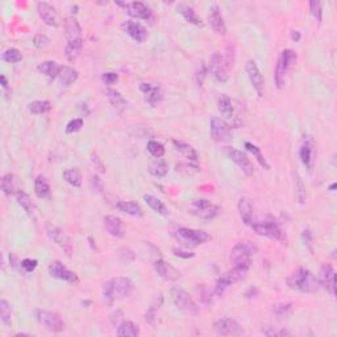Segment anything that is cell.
Returning <instances> with one entry per match:
<instances>
[{
	"label": "cell",
	"instance_id": "1",
	"mask_svg": "<svg viewBox=\"0 0 337 337\" xmlns=\"http://www.w3.org/2000/svg\"><path fill=\"white\" fill-rule=\"evenodd\" d=\"M134 284L129 278L125 276H116L107 280L103 284V299L107 306H112L116 299L128 298L133 293Z\"/></svg>",
	"mask_w": 337,
	"mask_h": 337
},
{
	"label": "cell",
	"instance_id": "2",
	"mask_svg": "<svg viewBox=\"0 0 337 337\" xmlns=\"http://www.w3.org/2000/svg\"><path fill=\"white\" fill-rule=\"evenodd\" d=\"M287 284L290 288L305 294L316 293L319 288V280L308 269L305 268H298L287 279Z\"/></svg>",
	"mask_w": 337,
	"mask_h": 337
},
{
	"label": "cell",
	"instance_id": "3",
	"mask_svg": "<svg viewBox=\"0 0 337 337\" xmlns=\"http://www.w3.org/2000/svg\"><path fill=\"white\" fill-rule=\"evenodd\" d=\"M175 239L178 244L184 249H192L207 243L210 235L200 229H190V228H178L175 231Z\"/></svg>",
	"mask_w": 337,
	"mask_h": 337
},
{
	"label": "cell",
	"instance_id": "4",
	"mask_svg": "<svg viewBox=\"0 0 337 337\" xmlns=\"http://www.w3.org/2000/svg\"><path fill=\"white\" fill-rule=\"evenodd\" d=\"M250 227L253 228V231L256 232L257 235L265 236L268 239L274 240V241H279V243H283L284 241L283 232H282L278 223L273 219L272 216H266L264 219L252 221Z\"/></svg>",
	"mask_w": 337,
	"mask_h": 337
},
{
	"label": "cell",
	"instance_id": "5",
	"mask_svg": "<svg viewBox=\"0 0 337 337\" xmlns=\"http://www.w3.org/2000/svg\"><path fill=\"white\" fill-rule=\"evenodd\" d=\"M257 253V248L250 243V241H240L232 248L231 264L233 266H248L250 268L252 265V257Z\"/></svg>",
	"mask_w": 337,
	"mask_h": 337
},
{
	"label": "cell",
	"instance_id": "6",
	"mask_svg": "<svg viewBox=\"0 0 337 337\" xmlns=\"http://www.w3.org/2000/svg\"><path fill=\"white\" fill-rule=\"evenodd\" d=\"M297 62V53L291 49H284L280 53L276 66V85L278 89H282L286 82V75H287L290 67Z\"/></svg>",
	"mask_w": 337,
	"mask_h": 337
},
{
	"label": "cell",
	"instance_id": "7",
	"mask_svg": "<svg viewBox=\"0 0 337 337\" xmlns=\"http://www.w3.org/2000/svg\"><path fill=\"white\" fill-rule=\"evenodd\" d=\"M249 272L248 266H233V268L227 272L225 274L220 276L219 279L216 280L215 284V294L216 295H221V294L227 290L231 284L237 283L240 280H243Z\"/></svg>",
	"mask_w": 337,
	"mask_h": 337
},
{
	"label": "cell",
	"instance_id": "8",
	"mask_svg": "<svg viewBox=\"0 0 337 337\" xmlns=\"http://www.w3.org/2000/svg\"><path fill=\"white\" fill-rule=\"evenodd\" d=\"M33 315H34L37 323L44 325L45 328L49 329L52 332H61L65 329V321L62 320V317L57 312L36 308L33 311Z\"/></svg>",
	"mask_w": 337,
	"mask_h": 337
},
{
	"label": "cell",
	"instance_id": "9",
	"mask_svg": "<svg viewBox=\"0 0 337 337\" xmlns=\"http://www.w3.org/2000/svg\"><path fill=\"white\" fill-rule=\"evenodd\" d=\"M171 298H173V302L174 305L178 307L182 312L187 313V315H198L199 312V308L198 306L194 302V299L188 295L187 291H184L183 288L181 287H174L171 290Z\"/></svg>",
	"mask_w": 337,
	"mask_h": 337
},
{
	"label": "cell",
	"instance_id": "10",
	"mask_svg": "<svg viewBox=\"0 0 337 337\" xmlns=\"http://www.w3.org/2000/svg\"><path fill=\"white\" fill-rule=\"evenodd\" d=\"M191 212L202 220L210 221L219 215L220 208L207 199H195L191 203Z\"/></svg>",
	"mask_w": 337,
	"mask_h": 337
},
{
	"label": "cell",
	"instance_id": "11",
	"mask_svg": "<svg viewBox=\"0 0 337 337\" xmlns=\"http://www.w3.org/2000/svg\"><path fill=\"white\" fill-rule=\"evenodd\" d=\"M46 233L49 236V239L53 241L54 244L58 245L60 248L66 253V256L71 257V253H73V244H71V240L65 232L60 229L58 227L53 225V224L46 223Z\"/></svg>",
	"mask_w": 337,
	"mask_h": 337
},
{
	"label": "cell",
	"instance_id": "12",
	"mask_svg": "<svg viewBox=\"0 0 337 337\" xmlns=\"http://www.w3.org/2000/svg\"><path fill=\"white\" fill-rule=\"evenodd\" d=\"M224 153L227 154L228 158L231 159V161H233V162L240 167V170L243 171L245 175L252 177V175L254 174V166H253V163L250 162V159H249L243 152L239 151V149H236V148L225 147L224 148Z\"/></svg>",
	"mask_w": 337,
	"mask_h": 337
},
{
	"label": "cell",
	"instance_id": "13",
	"mask_svg": "<svg viewBox=\"0 0 337 337\" xmlns=\"http://www.w3.org/2000/svg\"><path fill=\"white\" fill-rule=\"evenodd\" d=\"M210 132L211 137L216 142H228L232 140L231 126L220 118H212L210 123Z\"/></svg>",
	"mask_w": 337,
	"mask_h": 337
},
{
	"label": "cell",
	"instance_id": "14",
	"mask_svg": "<svg viewBox=\"0 0 337 337\" xmlns=\"http://www.w3.org/2000/svg\"><path fill=\"white\" fill-rule=\"evenodd\" d=\"M245 70H246V74H248L249 81L252 83L253 89L256 90L257 95L262 98L264 96V90H265V78L262 75V73L258 69V66L253 60L246 62L245 65Z\"/></svg>",
	"mask_w": 337,
	"mask_h": 337
},
{
	"label": "cell",
	"instance_id": "15",
	"mask_svg": "<svg viewBox=\"0 0 337 337\" xmlns=\"http://www.w3.org/2000/svg\"><path fill=\"white\" fill-rule=\"evenodd\" d=\"M208 70L211 71V74L217 79L219 82H227L229 78L228 74V65L225 63V60L220 53H214L210 58V66Z\"/></svg>",
	"mask_w": 337,
	"mask_h": 337
},
{
	"label": "cell",
	"instance_id": "16",
	"mask_svg": "<svg viewBox=\"0 0 337 337\" xmlns=\"http://www.w3.org/2000/svg\"><path fill=\"white\" fill-rule=\"evenodd\" d=\"M48 270H49L50 276H54V278H57V279L65 280V282H67V283L70 284L79 283V278H78L77 274L74 272H71V270H69V269L66 268L65 265L62 264V262H60V261H53V262L49 265Z\"/></svg>",
	"mask_w": 337,
	"mask_h": 337
},
{
	"label": "cell",
	"instance_id": "17",
	"mask_svg": "<svg viewBox=\"0 0 337 337\" xmlns=\"http://www.w3.org/2000/svg\"><path fill=\"white\" fill-rule=\"evenodd\" d=\"M214 328L219 335L223 336H243L244 329L235 320V319H220L215 321Z\"/></svg>",
	"mask_w": 337,
	"mask_h": 337
},
{
	"label": "cell",
	"instance_id": "18",
	"mask_svg": "<svg viewBox=\"0 0 337 337\" xmlns=\"http://www.w3.org/2000/svg\"><path fill=\"white\" fill-rule=\"evenodd\" d=\"M140 91H141L142 95H144L145 102H147L151 107L158 106V103L162 102V89H161L158 85H155V83H149V82H148V83H141V85H140Z\"/></svg>",
	"mask_w": 337,
	"mask_h": 337
},
{
	"label": "cell",
	"instance_id": "19",
	"mask_svg": "<svg viewBox=\"0 0 337 337\" xmlns=\"http://www.w3.org/2000/svg\"><path fill=\"white\" fill-rule=\"evenodd\" d=\"M319 284L323 286L332 297H335L336 284H335V270H333L332 265L324 264L321 266L320 273H319Z\"/></svg>",
	"mask_w": 337,
	"mask_h": 337
},
{
	"label": "cell",
	"instance_id": "20",
	"mask_svg": "<svg viewBox=\"0 0 337 337\" xmlns=\"http://www.w3.org/2000/svg\"><path fill=\"white\" fill-rule=\"evenodd\" d=\"M123 29L125 31L126 34L128 36H130L132 38H133L136 42H138V44H142V42H145L148 38V31L145 27H142L140 23H136V21H125L124 24H123Z\"/></svg>",
	"mask_w": 337,
	"mask_h": 337
},
{
	"label": "cell",
	"instance_id": "21",
	"mask_svg": "<svg viewBox=\"0 0 337 337\" xmlns=\"http://www.w3.org/2000/svg\"><path fill=\"white\" fill-rule=\"evenodd\" d=\"M37 13L41 17V20L49 27H58V19L56 9L53 5H50L46 1H40L37 3Z\"/></svg>",
	"mask_w": 337,
	"mask_h": 337
},
{
	"label": "cell",
	"instance_id": "22",
	"mask_svg": "<svg viewBox=\"0 0 337 337\" xmlns=\"http://www.w3.org/2000/svg\"><path fill=\"white\" fill-rule=\"evenodd\" d=\"M125 7L126 12L128 15H130L132 17H136V19H141V20H152V11L151 8L145 5L141 1H132V3H125L124 4Z\"/></svg>",
	"mask_w": 337,
	"mask_h": 337
},
{
	"label": "cell",
	"instance_id": "23",
	"mask_svg": "<svg viewBox=\"0 0 337 337\" xmlns=\"http://www.w3.org/2000/svg\"><path fill=\"white\" fill-rule=\"evenodd\" d=\"M208 20H210V25H211V28L214 29V32L220 34V36H224V34L227 33V27H225L224 19L223 16H221L220 8L216 4H214L211 8H210Z\"/></svg>",
	"mask_w": 337,
	"mask_h": 337
},
{
	"label": "cell",
	"instance_id": "24",
	"mask_svg": "<svg viewBox=\"0 0 337 337\" xmlns=\"http://www.w3.org/2000/svg\"><path fill=\"white\" fill-rule=\"evenodd\" d=\"M154 269L159 276L167 280H178L181 278V273L171 265H169L166 261L157 260L154 262Z\"/></svg>",
	"mask_w": 337,
	"mask_h": 337
},
{
	"label": "cell",
	"instance_id": "25",
	"mask_svg": "<svg viewBox=\"0 0 337 337\" xmlns=\"http://www.w3.org/2000/svg\"><path fill=\"white\" fill-rule=\"evenodd\" d=\"M65 31H66V40L67 42L71 41H79L82 38V28L75 17H67L65 20Z\"/></svg>",
	"mask_w": 337,
	"mask_h": 337
},
{
	"label": "cell",
	"instance_id": "26",
	"mask_svg": "<svg viewBox=\"0 0 337 337\" xmlns=\"http://www.w3.org/2000/svg\"><path fill=\"white\" fill-rule=\"evenodd\" d=\"M104 227H106L107 232H108L111 236H114V237L122 239L123 236H124L122 220L119 219V217H116V216H106V217H104Z\"/></svg>",
	"mask_w": 337,
	"mask_h": 337
},
{
	"label": "cell",
	"instance_id": "27",
	"mask_svg": "<svg viewBox=\"0 0 337 337\" xmlns=\"http://www.w3.org/2000/svg\"><path fill=\"white\" fill-rule=\"evenodd\" d=\"M79 78V73L78 70H75L74 67H70V66H61L60 67V71H58V79L61 82L62 86L65 87H69L77 82V79Z\"/></svg>",
	"mask_w": 337,
	"mask_h": 337
},
{
	"label": "cell",
	"instance_id": "28",
	"mask_svg": "<svg viewBox=\"0 0 337 337\" xmlns=\"http://www.w3.org/2000/svg\"><path fill=\"white\" fill-rule=\"evenodd\" d=\"M301 159L307 170H312L313 165V144L312 140H305L301 148Z\"/></svg>",
	"mask_w": 337,
	"mask_h": 337
},
{
	"label": "cell",
	"instance_id": "29",
	"mask_svg": "<svg viewBox=\"0 0 337 337\" xmlns=\"http://www.w3.org/2000/svg\"><path fill=\"white\" fill-rule=\"evenodd\" d=\"M15 199L19 203V206H21V208L27 212V215L31 217V219L36 220V216H34V206H33L32 200L29 198V195L24 191H17L15 194Z\"/></svg>",
	"mask_w": 337,
	"mask_h": 337
},
{
	"label": "cell",
	"instance_id": "30",
	"mask_svg": "<svg viewBox=\"0 0 337 337\" xmlns=\"http://www.w3.org/2000/svg\"><path fill=\"white\" fill-rule=\"evenodd\" d=\"M116 208L119 211L124 212L126 215L133 216V217H142L144 215V211L142 208L140 207V204L136 203V202H126V200H123V202H119L116 204Z\"/></svg>",
	"mask_w": 337,
	"mask_h": 337
},
{
	"label": "cell",
	"instance_id": "31",
	"mask_svg": "<svg viewBox=\"0 0 337 337\" xmlns=\"http://www.w3.org/2000/svg\"><path fill=\"white\" fill-rule=\"evenodd\" d=\"M239 212L240 217L244 221V224L250 225L253 221V206L250 200L246 198H241L239 200Z\"/></svg>",
	"mask_w": 337,
	"mask_h": 337
},
{
	"label": "cell",
	"instance_id": "32",
	"mask_svg": "<svg viewBox=\"0 0 337 337\" xmlns=\"http://www.w3.org/2000/svg\"><path fill=\"white\" fill-rule=\"evenodd\" d=\"M178 12L181 13V15H182V16L186 19V21H188L190 24H194V25H196V27H202V25H203L202 20H200V17L196 15V12L194 11V8H192V7H190V5L179 4L178 5Z\"/></svg>",
	"mask_w": 337,
	"mask_h": 337
},
{
	"label": "cell",
	"instance_id": "33",
	"mask_svg": "<svg viewBox=\"0 0 337 337\" xmlns=\"http://www.w3.org/2000/svg\"><path fill=\"white\" fill-rule=\"evenodd\" d=\"M82 48H83V40L79 41H71V42H67L65 48V54L66 58L69 60L71 63L77 61L79 54L82 52Z\"/></svg>",
	"mask_w": 337,
	"mask_h": 337
},
{
	"label": "cell",
	"instance_id": "34",
	"mask_svg": "<svg viewBox=\"0 0 337 337\" xmlns=\"http://www.w3.org/2000/svg\"><path fill=\"white\" fill-rule=\"evenodd\" d=\"M217 110L223 118L225 119H232L233 118V107H232L231 99L228 95H220L219 99H217Z\"/></svg>",
	"mask_w": 337,
	"mask_h": 337
},
{
	"label": "cell",
	"instance_id": "35",
	"mask_svg": "<svg viewBox=\"0 0 337 337\" xmlns=\"http://www.w3.org/2000/svg\"><path fill=\"white\" fill-rule=\"evenodd\" d=\"M173 145H174L175 149H177L179 153H182L186 158H188L190 161H194V162L198 161V153H196L195 149L191 147V145H188L186 142L177 141V140H173Z\"/></svg>",
	"mask_w": 337,
	"mask_h": 337
},
{
	"label": "cell",
	"instance_id": "36",
	"mask_svg": "<svg viewBox=\"0 0 337 337\" xmlns=\"http://www.w3.org/2000/svg\"><path fill=\"white\" fill-rule=\"evenodd\" d=\"M140 335V328L133 321H123L118 328V336L120 337H136Z\"/></svg>",
	"mask_w": 337,
	"mask_h": 337
},
{
	"label": "cell",
	"instance_id": "37",
	"mask_svg": "<svg viewBox=\"0 0 337 337\" xmlns=\"http://www.w3.org/2000/svg\"><path fill=\"white\" fill-rule=\"evenodd\" d=\"M34 192L40 199H46L50 194V186L48 181L45 179V177L38 175L34 182Z\"/></svg>",
	"mask_w": 337,
	"mask_h": 337
},
{
	"label": "cell",
	"instance_id": "38",
	"mask_svg": "<svg viewBox=\"0 0 337 337\" xmlns=\"http://www.w3.org/2000/svg\"><path fill=\"white\" fill-rule=\"evenodd\" d=\"M144 200H145V203H147L154 212H157V214L163 216L167 215L166 206H165L158 198H155V196L151 195V194H145V195H144Z\"/></svg>",
	"mask_w": 337,
	"mask_h": 337
},
{
	"label": "cell",
	"instance_id": "39",
	"mask_svg": "<svg viewBox=\"0 0 337 337\" xmlns=\"http://www.w3.org/2000/svg\"><path fill=\"white\" fill-rule=\"evenodd\" d=\"M60 67H61V66H58L57 62L45 61L38 65V71L44 74V75H46L49 79H54L56 77H58Z\"/></svg>",
	"mask_w": 337,
	"mask_h": 337
},
{
	"label": "cell",
	"instance_id": "40",
	"mask_svg": "<svg viewBox=\"0 0 337 337\" xmlns=\"http://www.w3.org/2000/svg\"><path fill=\"white\" fill-rule=\"evenodd\" d=\"M245 148H246V151L249 152V153H252L253 157L257 159V162L260 163L261 166L264 167L265 170H269L270 169V165L268 163V161L265 159L264 154L261 153V149L257 145H254V144H252V142H245Z\"/></svg>",
	"mask_w": 337,
	"mask_h": 337
},
{
	"label": "cell",
	"instance_id": "41",
	"mask_svg": "<svg viewBox=\"0 0 337 337\" xmlns=\"http://www.w3.org/2000/svg\"><path fill=\"white\" fill-rule=\"evenodd\" d=\"M63 179L74 187L82 186V174L77 167H71V169L63 171Z\"/></svg>",
	"mask_w": 337,
	"mask_h": 337
},
{
	"label": "cell",
	"instance_id": "42",
	"mask_svg": "<svg viewBox=\"0 0 337 337\" xmlns=\"http://www.w3.org/2000/svg\"><path fill=\"white\" fill-rule=\"evenodd\" d=\"M107 96H108V100L115 108H119L122 111L126 107V100L123 98L122 93L116 91V90H107Z\"/></svg>",
	"mask_w": 337,
	"mask_h": 337
},
{
	"label": "cell",
	"instance_id": "43",
	"mask_svg": "<svg viewBox=\"0 0 337 337\" xmlns=\"http://www.w3.org/2000/svg\"><path fill=\"white\" fill-rule=\"evenodd\" d=\"M52 106L48 100H34V102L29 103L28 110L34 115H44L49 112Z\"/></svg>",
	"mask_w": 337,
	"mask_h": 337
},
{
	"label": "cell",
	"instance_id": "44",
	"mask_svg": "<svg viewBox=\"0 0 337 337\" xmlns=\"http://www.w3.org/2000/svg\"><path fill=\"white\" fill-rule=\"evenodd\" d=\"M1 190L5 195H15L16 191V184H15V177L12 174H5L1 178Z\"/></svg>",
	"mask_w": 337,
	"mask_h": 337
},
{
	"label": "cell",
	"instance_id": "45",
	"mask_svg": "<svg viewBox=\"0 0 337 337\" xmlns=\"http://www.w3.org/2000/svg\"><path fill=\"white\" fill-rule=\"evenodd\" d=\"M0 319H1V323L5 325V327H9L11 323H12V312H11V306L5 299H1L0 301Z\"/></svg>",
	"mask_w": 337,
	"mask_h": 337
},
{
	"label": "cell",
	"instance_id": "46",
	"mask_svg": "<svg viewBox=\"0 0 337 337\" xmlns=\"http://www.w3.org/2000/svg\"><path fill=\"white\" fill-rule=\"evenodd\" d=\"M149 171H151V174H153L154 177L161 178V177H165V175L167 174L169 166H167V163L165 162V161H157V162L152 163L151 167H149Z\"/></svg>",
	"mask_w": 337,
	"mask_h": 337
},
{
	"label": "cell",
	"instance_id": "47",
	"mask_svg": "<svg viewBox=\"0 0 337 337\" xmlns=\"http://www.w3.org/2000/svg\"><path fill=\"white\" fill-rule=\"evenodd\" d=\"M306 186L299 175H295V198L298 203L303 204L306 202Z\"/></svg>",
	"mask_w": 337,
	"mask_h": 337
},
{
	"label": "cell",
	"instance_id": "48",
	"mask_svg": "<svg viewBox=\"0 0 337 337\" xmlns=\"http://www.w3.org/2000/svg\"><path fill=\"white\" fill-rule=\"evenodd\" d=\"M1 58L4 60L5 62H9V63H17L23 60V54L19 49L16 48H9L3 53Z\"/></svg>",
	"mask_w": 337,
	"mask_h": 337
},
{
	"label": "cell",
	"instance_id": "49",
	"mask_svg": "<svg viewBox=\"0 0 337 337\" xmlns=\"http://www.w3.org/2000/svg\"><path fill=\"white\" fill-rule=\"evenodd\" d=\"M147 149L154 158H161L165 154V148L158 141H149L147 145Z\"/></svg>",
	"mask_w": 337,
	"mask_h": 337
},
{
	"label": "cell",
	"instance_id": "50",
	"mask_svg": "<svg viewBox=\"0 0 337 337\" xmlns=\"http://www.w3.org/2000/svg\"><path fill=\"white\" fill-rule=\"evenodd\" d=\"M175 170L181 173L183 175H194L196 173H199L200 169L198 166H194V165H190V163H179L175 166Z\"/></svg>",
	"mask_w": 337,
	"mask_h": 337
},
{
	"label": "cell",
	"instance_id": "51",
	"mask_svg": "<svg viewBox=\"0 0 337 337\" xmlns=\"http://www.w3.org/2000/svg\"><path fill=\"white\" fill-rule=\"evenodd\" d=\"M309 11L312 13V16L317 20V23H321L323 20V8H321V3L317 0H313L309 3Z\"/></svg>",
	"mask_w": 337,
	"mask_h": 337
},
{
	"label": "cell",
	"instance_id": "52",
	"mask_svg": "<svg viewBox=\"0 0 337 337\" xmlns=\"http://www.w3.org/2000/svg\"><path fill=\"white\" fill-rule=\"evenodd\" d=\"M82 128H83V120H82V119H74V120L69 122V124L66 125V133H77V132H79Z\"/></svg>",
	"mask_w": 337,
	"mask_h": 337
},
{
	"label": "cell",
	"instance_id": "53",
	"mask_svg": "<svg viewBox=\"0 0 337 337\" xmlns=\"http://www.w3.org/2000/svg\"><path fill=\"white\" fill-rule=\"evenodd\" d=\"M302 239H303V243H305L306 248H308L309 252L312 253L313 252V233L309 228H307V229L303 231V233H302Z\"/></svg>",
	"mask_w": 337,
	"mask_h": 337
},
{
	"label": "cell",
	"instance_id": "54",
	"mask_svg": "<svg viewBox=\"0 0 337 337\" xmlns=\"http://www.w3.org/2000/svg\"><path fill=\"white\" fill-rule=\"evenodd\" d=\"M37 260H31V258H25V260L21 261V270L25 273V274H29V273L34 272V269L37 268Z\"/></svg>",
	"mask_w": 337,
	"mask_h": 337
},
{
	"label": "cell",
	"instance_id": "55",
	"mask_svg": "<svg viewBox=\"0 0 337 337\" xmlns=\"http://www.w3.org/2000/svg\"><path fill=\"white\" fill-rule=\"evenodd\" d=\"M49 38L45 36V34H41V33H38V34H36V36L33 37V45L36 46V48H38V49H44V48H46L48 45H49Z\"/></svg>",
	"mask_w": 337,
	"mask_h": 337
},
{
	"label": "cell",
	"instance_id": "56",
	"mask_svg": "<svg viewBox=\"0 0 337 337\" xmlns=\"http://www.w3.org/2000/svg\"><path fill=\"white\" fill-rule=\"evenodd\" d=\"M207 74H208L207 65H204V63H202L199 69H198V71H196V74H195L196 85H198V86L203 85V82H204V79H206V77H207Z\"/></svg>",
	"mask_w": 337,
	"mask_h": 337
},
{
	"label": "cell",
	"instance_id": "57",
	"mask_svg": "<svg viewBox=\"0 0 337 337\" xmlns=\"http://www.w3.org/2000/svg\"><path fill=\"white\" fill-rule=\"evenodd\" d=\"M291 309V303H284V305H276L273 307V312L276 313V316H283Z\"/></svg>",
	"mask_w": 337,
	"mask_h": 337
},
{
	"label": "cell",
	"instance_id": "58",
	"mask_svg": "<svg viewBox=\"0 0 337 337\" xmlns=\"http://www.w3.org/2000/svg\"><path fill=\"white\" fill-rule=\"evenodd\" d=\"M90 186H91V190L93 192H102L103 190V182L102 179L96 177V175H92L91 177V181H90Z\"/></svg>",
	"mask_w": 337,
	"mask_h": 337
},
{
	"label": "cell",
	"instance_id": "59",
	"mask_svg": "<svg viewBox=\"0 0 337 337\" xmlns=\"http://www.w3.org/2000/svg\"><path fill=\"white\" fill-rule=\"evenodd\" d=\"M103 82L106 83V85H114V83H116V82L119 81V75L116 73H104L103 74L102 77Z\"/></svg>",
	"mask_w": 337,
	"mask_h": 337
},
{
	"label": "cell",
	"instance_id": "60",
	"mask_svg": "<svg viewBox=\"0 0 337 337\" xmlns=\"http://www.w3.org/2000/svg\"><path fill=\"white\" fill-rule=\"evenodd\" d=\"M91 162H92V165L98 171H100V173H104V171H106V167H104L103 162L96 154H91Z\"/></svg>",
	"mask_w": 337,
	"mask_h": 337
},
{
	"label": "cell",
	"instance_id": "61",
	"mask_svg": "<svg viewBox=\"0 0 337 337\" xmlns=\"http://www.w3.org/2000/svg\"><path fill=\"white\" fill-rule=\"evenodd\" d=\"M173 252H174L175 256H177V257H182V258H192V257L195 256L194 253L184 252V250H181V249H174Z\"/></svg>",
	"mask_w": 337,
	"mask_h": 337
},
{
	"label": "cell",
	"instance_id": "62",
	"mask_svg": "<svg viewBox=\"0 0 337 337\" xmlns=\"http://www.w3.org/2000/svg\"><path fill=\"white\" fill-rule=\"evenodd\" d=\"M291 40L293 41L301 40V33L298 32V31H291Z\"/></svg>",
	"mask_w": 337,
	"mask_h": 337
},
{
	"label": "cell",
	"instance_id": "63",
	"mask_svg": "<svg viewBox=\"0 0 337 337\" xmlns=\"http://www.w3.org/2000/svg\"><path fill=\"white\" fill-rule=\"evenodd\" d=\"M0 81H1V86H3V89H8V82H7V78H5V75H1L0 77Z\"/></svg>",
	"mask_w": 337,
	"mask_h": 337
},
{
	"label": "cell",
	"instance_id": "64",
	"mask_svg": "<svg viewBox=\"0 0 337 337\" xmlns=\"http://www.w3.org/2000/svg\"><path fill=\"white\" fill-rule=\"evenodd\" d=\"M335 188H336V183H332L331 186H329V190L331 191H335Z\"/></svg>",
	"mask_w": 337,
	"mask_h": 337
}]
</instances>
